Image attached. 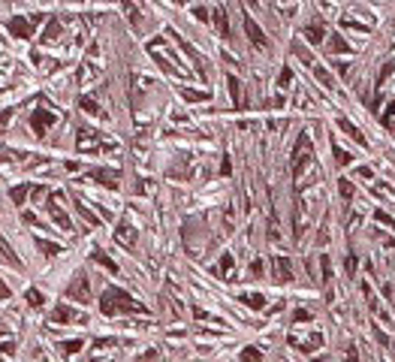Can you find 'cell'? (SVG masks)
<instances>
[{"instance_id":"cell-1","label":"cell","mask_w":395,"mask_h":362,"mask_svg":"<svg viewBox=\"0 0 395 362\" xmlns=\"http://www.w3.org/2000/svg\"><path fill=\"white\" fill-rule=\"evenodd\" d=\"M133 299L127 293H121V290H109L106 299H103V311L106 314H118V311H133Z\"/></svg>"},{"instance_id":"cell-2","label":"cell","mask_w":395,"mask_h":362,"mask_svg":"<svg viewBox=\"0 0 395 362\" xmlns=\"http://www.w3.org/2000/svg\"><path fill=\"white\" fill-rule=\"evenodd\" d=\"M248 33H251V40H254V43L265 46V36H263V30H260V27H257V24L251 21V18H248Z\"/></svg>"},{"instance_id":"cell-3","label":"cell","mask_w":395,"mask_h":362,"mask_svg":"<svg viewBox=\"0 0 395 362\" xmlns=\"http://www.w3.org/2000/svg\"><path fill=\"white\" fill-rule=\"evenodd\" d=\"M278 275H281L278 281H290V263L287 260H278Z\"/></svg>"},{"instance_id":"cell-4","label":"cell","mask_w":395,"mask_h":362,"mask_svg":"<svg viewBox=\"0 0 395 362\" xmlns=\"http://www.w3.org/2000/svg\"><path fill=\"white\" fill-rule=\"evenodd\" d=\"M245 302L251 305V308H263V296L257 293V296H245Z\"/></svg>"},{"instance_id":"cell-5","label":"cell","mask_w":395,"mask_h":362,"mask_svg":"<svg viewBox=\"0 0 395 362\" xmlns=\"http://www.w3.org/2000/svg\"><path fill=\"white\" fill-rule=\"evenodd\" d=\"M27 299H30L33 305H43V296H39V293H27Z\"/></svg>"},{"instance_id":"cell-6","label":"cell","mask_w":395,"mask_h":362,"mask_svg":"<svg viewBox=\"0 0 395 362\" xmlns=\"http://www.w3.org/2000/svg\"><path fill=\"white\" fill-rule=\"evenodd\" d=\"M341 193H344V196H350V193H353V187H350V181H344V184H341Z\"/></svg>"}]
</instances>
